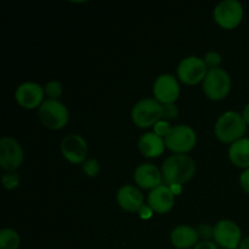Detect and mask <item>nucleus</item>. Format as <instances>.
I'll use <instances>...</instances> for the list:
<instances>
[{
	"label": "nucleus",
	"instance_id": "20e7f679",
	"mask_svg": "<svg viewBox=\"0 0 249 249\" xmlns=\"http://www.w3.org/2000/svg\"><path fill=\"white\" fill-rule=\"evenodd\" d=\"M163 118V105L156 99H142L134 105L131 119L139 128H150Z\"/></svg>",
	"mask_w": 249,
	"mask_h": 249
},
{
	"label": "nucleus",
	"instance_id": "f257e3e1",
	"mask_svg": "<svg viewBox=\"0 0 249 249\" xmlns=\"http://www.w3.org/2000/svg\"><path fill=\"white\" fill-rule=\"evenodd\" d=\"M163 175V180L168 186L180 185L189 181L196 172V163L194 158L187 155H174L165 158L160 169Z\"/></svg>",
	"mask_w": 249,
	"mask_h": 249
},
{
	"label": "nucleus",
	"instance_id": "1a4fd4ad",
	"mask_svg": "<svg viewBox=\"0 0 249 249\" xmlns=\"http://www.w3.org/2000/svg\"><path fill=\"white\" fill-rule=\"evenodd\" d=\"M213 238L224 249H237L242 241V231L235 221L224 219L214 225Z\"/></svg>",
	"mask_w": 249,
	"mask_h": 249
},
{
	"label": "nucleus",
	"instance_id": "473e14b6",
	"mask_svg": "<svg viewBox=\"0 0 249 249\" xmlns=\"http://www.w3.org/2000/svg\"><path fill=\"white\" fill-rule=\"evenodd\" d=\"M169 187H170V190H172L173 194H174L175 196H177V195H179L180 192H181V186H180V185H173V186H169Z\"/></svg>",
	"mask_w": 249,
	"mask_h": 249
},
{
	"label": "nucleus",
	"instance_id": "a211bd4d",
	"mask_svg": "<svg viewBox=\"0 0 249 249\" xmlns=\"http://www.w3.org/2000/svg\"><path fill=\"white\" fill-rule=\"evenodd\" d=\"M139 150L145 157H160L165 148L164 139L158 136L156 133H145L139 139Z\"/></svg>",
	"mask_w": 249,
	"mask_h": 249
},
{
	"label": "nucleus",
	"instance_id": "f03ea898",
	"mask_svg": "<svg viewBox=\"0 0 249 249\" xmlns=\"http://www.w3.org/2000/svg\"><path fill=\"white\" fill-rule=\"evenodd\" d=\"M247 131V123L241 113L236 111H228L216 119L214 133L224 143H233L245 136Z\"/></svg>",
	"mask_w": 249,
	"mask_h": 249
},
{
	"label": "nucleus",
	"instance_id": "cd10ccee",
	"mask_svg": "<svg viewBox=\"0 0 249 249\" xmlns=\"http://www.w3.org/2000/svg\"><path fill=\"white\" fill-rule=\"evenodd\" d=\"M240 185H241V187L243 189V191L247 192V194L249 195V168L248 169H246L245 172L241 174Z\"/></svg>",
	"mask_w": 249,
	"mask_h": 249
},
{
	"label": "nucleus",
	"instance_id": "6e6552de",
	"mask_svg": "<svg viewBox=\"0 0 249 249\" xmlns=\"http://www.w3.org/2000/svg\"><path fill=\"white\" fill-rule=\"evenodd\" d=\"M207 73L208 67L204 63L203 58L198 56H187L178 65V77L187 85H195L203 82Z\"/></svg>",
	"mask_w": 249,
	"mask_h": 249
},
{
	"label": "nucleus",
	"instance_id": "9d476101",
	"mask_svg": "<svg viewBox=\"0 0 249 249\" xmlns=\"http://www.w3.org/2000/svg\"><path fill=\"white\" fill-rule=\"evenodd\" d=\"M24 160V153L18 141L10 136L0 140V165L6 172L18 169Z\"/></svg>",
	"mask_w": 249,
	"mask_h": 249
},
{
	"label": "nucleus",
	"instance_id": "0eeeda50",
	"mask_svg": "<svg viewBox=\"0 0 249 249\" xmlns=\"http://www.w3.org/2000/svg\"><path fill=\"white\" fill-rule=\"evenodd\" d=\"M213 16L220 27L225 29H233L243 19L245 9L238 0H223L215 6Z\"/></svg>",
	"mask_w": 249,
	"mask_h": 249
},
{
	"label": "nucleus",
	"instance_id": "dca6fc26",
	"mask_svg": "<svg viewBox=\"0 0 249 249\" xmlns=\"http://www.w3.org/2000/svg\"><path fill=\"white\" fill-rule=\"evenodd\" d=\"M117 202L119 207L129 213H138L143 206V196L138 187L133 185H123L117 191Z\"/></svg>",
	"mask_w": 249,
	"mask_h": 249
},
{
	"label": "nucleus",
	"instance_id": "2f4dec72",
	"mask_svg": "<svg viewBox=\"0 0 249 249\" xmlns=\"http://www.w3.org/2000/svg\"><path fill=\"white\" fill-rule=\"evenodd\" d=\"M242 116H243V118H245V121H246V123H247V125H249V104L245 107V108H243Z\"/></svg>",
	"mask_w": 249,
	"mask_h": 249
},
{
	"label": "nucleus",
	"instance_id": "b1692460",
	"mask_svg": "<svg viewBox=\"0 0 249 249\" xmlns=\"http://www.w3.org/2000/svg\"><path fill=\"white\" fill-rule=\"evenodd\" d=\"M204 63L208 67V70H213V68H220L221 62H223V58L221 55L216 51H208L204 56Z\"/></svg>",
	"mask_w": 249,
	"mask_h": 249
},
{
	"label": "nucleus",
	"instance_id": "2eb2a0df",
	"mask_svg": "<svg viewBox=\"0 0 249 249\" xmlns=\"http://www.w3.org/2000/svg\"><path fill=\"white\" fill-rule=\"evenodd\" d=\"M175 195L167 185H160L156 187L148 195V206L153 212L160 214H165L170 212L174 207Z\"/></svg>",
	"mask_w": 249,
	"mask_h": 249
},
{
	"label": "nucleus",
	"instance_id": "f8f14e48",
	"mask_svg": "<svg viewBox=\"0 0 249 249\" xmlns=\"http://www.w3.org/2000/svg\"><path fill=\"white\" fill-rule=\"evenodd\" d=\"M61 152L73 164L84 163L88 160V142L78 134H68L61 141Z\"/></svg>",
	"mask_w": 249,
	"mask_h": 249
},
{
	"label": "nucleus",
	"instance_id": "412c9836",
	"mask_svg": "<svg viewBox=\"0 0 249 249\" xmlns=\"http://www.w3.org/2000/svg\"><path fill=\"white\" fill-rule=\"evenodd\" d=\"M45 95L51 100H57L62 95V84L57 80H51L44 87Z\"/></svg>",
	"mask_w": 249,
	"mask_h": 249
},
{
	"label": "nucleus",
	"instance_id": "39448f33",
	"mask_svg": "<svg viewBox=\"0 0 249 249\" xmlns=\"http://www.w3.org/2000/svg\"><path fill=\"white\" fill-rule=\"evenodd\" d=\"M231 90V77L224 68L208 70L203 80V91L208 99L219 101L228 96Z\"/></svg>",
	"mask_w": 249,
	"mask_h": 249
},
{
	"label": "nucleus",
	"instance_id": "aec40b11",
	"mask_svg": "<svg viewBox=\"0 0 249 249\" xmlns=\"http://www.w3.org/2000/svg\"><path fill=\"white\" fill-rule=\"evenodd\" d=\"M21 237L14 229H2L0 231V249H18Z\"/></svg>",
	"mask_w": 249,
	"mask_h": 249
},
{
	"label": "nucleus",
	"instance_id": "423d86ee",
	"mask_svg": "<svg viewBox=\"0 0 249 249\" xmlns=\"http://www.w3.org/2000/svg\"><path fill=\"white\" fill-rule=\"evenodd\" d=\"M165 147L174 153L186 155L197 143V134L190 125L179 124L173 126L169 135L164 139Z\"/></svg>",
	"mask_w": 249,
	"mask_h": 249
},
{
	"label": "nucleus",
	"instance_id": "c756f323",
	"mask_svg": "<svg viewBox=\"0 0 249 249\" xmlns=\"http://www.w3.org/2000/svg\"><path fill=\"white\" fill-rule=\"evenodd\" d=\"M138 213H139V215H140L141 219H150L151 216H152L153 211H152V208L148 206V204H147V206H146V204H143V206L141 207V209L138 212Z\"/></svg>",
	"mask_w": 249,
	"mask_h": 249
},
{
	"label": "nucleus",
	"instance_id": "c85d7f7f",
	"mask_svg": "<svg viewBox=\"0 0 249 249\" xmlns=\"http://www.w3.org/2000/svg\"><path fill=\"white\" fill-rule=\"evenodd\" d=\"M194 249H218V245L213 241H201L195 246Z\"/></svg>",
	"mask_w": 249,
	"mask_h": 249
},
{
	"label": "nucleus",
	"instance_id": "5701e85b",
	"mask_svg": "<svg viewBox=\"0 0 249 249\" xmlns=\"http://www.w3.org/2000/svg\"><path fill=\"white\" fill-rule=\"evenodd\" d=\"M82 167L84 174L89 178H95L100 173V163L95 158H88Z\"/></svg>",
	"mask_w": 249,
	"mask_h": 249
},
{
	"label": "nucleus",
	"instance_id": "4468645a",
	"mask_svg": "<svg viewBox=\"0 0 249 249\" xmlns=\"http://www.w3.org/2000/svg\"><path fill=\"white\" fill-rule=\"evenodd\" d=\"M134 180L136 185L145 190L152 191L156 187L162 185V172L152 163H142L134 170Z\"/></svg>",
	"mask_w": 249,
	"mask_h": 249
},
{
	"label": "nucleus",
	"instance_id": "ddd939ff",
	"mask_svg": "<svg viewBox=\"0 0 249 249\" xmlns=\"http://www.w3.org/2000/svg\"><path fill=\"white\" fill-rule=\"evenodd\" d=\"M44 88L34 82H24L19 85L15 92V99L17 104L26 109H33L40 107L44 100Z\"/></svg>",
	"mask_w": 249,
	"mask_h": 249
},
{
	"label": "nucleus",
	"instance_id": "4be33fe9",
	"mask_svg": "<svg viewBox=\"0 0 249 249\" xmlns=\"http://www.w3.org/2000/svg\"><path fill=\"white\" fill-rule=\"evenodd\" d=\"M19 175L16 170H12V172H5L2 174V185L6 190H14L16 187H18L19 185Z\"/></svg>",
	"mask_w": 249,
	"mask_h": 249
},
{
	"label": "nucleus",
	"instance_id": "f3484780",
	"mask_svg": "<svg viewBox=\"0 0 249 249\" xmlns=\"http://www.w3.org/2000/svg\"><path fill=\"white\" fill-rule=\"evenodd\" d=\"M198 233L196 229L189 225H179L173 229L170 233V241L173 246L178 249L195 248L198 243Z\"/></svg>",
	"mask_w": 249,
	"mask_h": 249
},
{
	"label": "nucleus",
	"instance_id": "393cba45",
	"mask_svg": "<svg viewBox=\"0 0 249 249\" xmlns=\"http://www.w3.org/2000/svg\"><path fill=\"white\" fill-rule=\"evenodd\" d=\"M196 230L202 241H211V238H213L214 226H212L211 224H201Z\"/></svg>",
	"mask_w": 249,
	"mask_h": 249
},
{
	"label": "nucleus",
	"instance_id": "7ed1b4c3",
	"mask_svg": "<svg viewBox=\"0 0 249 249\" xmlns=\"http://www.w3.org/2000/svg\"><path fill=\"white\" fill-rule=\"evenodd\" d=\"M38 117L46 128L51 130H60L68 123L70 112L67 107L58 100L46 99L39 107Z\"/></svg>",
	"mask_w": 249,
	"mask_h": 249
},
{
	"label": "nucleus",
	"instance_id": "a878e982",
	"mask_svg": "<svg viewBox=\"0 0 249 249\" xmlns=\"http://www.w3.org/2000/svg\"><path fill=\"white\" fill-rule=\"evenodd\" d=\"M172 128L173 126H170V124L168 123L167 121H163L162 119V121L157 122V123L153 125V129H155V131H153V133H156L158 136H160V138L165 139L168 135H169Z\"/></svg>",
	"mask_w": 249,
	"mask_h": 249
},
{
	"label": "nucleus",
	"instance_id": "bb28decb",
	"mask_svg": "<svg viewBox=\"0 0 249 249\" xmlns=\"http://www.w3.org/2000/svg\"><path fill=\"white\" fill-rule=\"evenodd\" d=\"M179 116V109L175 104L163 105V121H172Z\"/></svg>",
	"mask_w": 249,
	"mask_h": 249
},
{
	"label": "nucleus",
	"instance_id": "9b49d317",
	"mask_svg": "<svg viewBox=\"0 0 249 249\" xmlns=\"http://www.w3.org/2000/svg\"><path fill=\"white\" fill-rule=\"evenodd\" d=\"M155 99L162 105L175 104L180 95V85L177 78L169 73L160 74L153 84Z\"/></svg>",
	"mask_w": 249,
	"mask_h": 249
},
{
	"label": "nucleus",
	"instance_id": "6ab92c4d",
	"mask_svg": "<svg viewBox=\"0 0 249 249\" xmlns=\"http://www.w3.org/2000/svg\"><path fill=\"white\" fill-rule=\"evenodd\" d=\"M229 158L233 165L238 168H249V139L242 138L231 143L229 148Z\"/></svg>",
	"mask_w": 249,
	"mask_h": 249
},
{
	"label": "nucleus",
	"instance_id": "7c9ffc66",
	"mask_svg": "<svg viewBox=\"0 0 249 249\" xmlns=\"http://www.w3.org/2000/svg\"><path fill=\"white\" fill-rule=\"evenodd\" d=\"M237 249H249V236L242 238V241H241L240 246H238Z\"/></svg>",
	"mask_w": 249,
	"mask_h": 249
}]
</instances>
